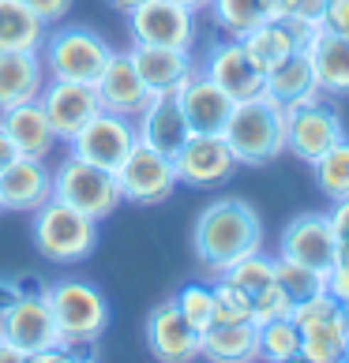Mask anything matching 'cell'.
<instances>
[{"mask_svg": "<svg viewBox=\"0 0 349 363\" xmlns=\"http://www.w3.org/2000/svg\"><path fill=\"white\" fill-rule=\"evenodd\" d=\"M0 213H4V206H0Z\"/></svg>", "mask_w": 349, "mask_h": 363, "instance_id": "obj_50", "label": "cell"}, {"mask_svg": "<svg viewBox=\"0 0 349 363\" xmlns=\"http://www.w3.org/2000/svg\"><path fill=\"white\" fill-rule=\"evenodd\" d=\"M136 135L143 146H151V150L173 157L188 143L192 135V128H188V120L181 113V101L177 94H154L151 101L143 105V113L136 120Z\"/></svg>", "mask_w": 349, "mask_h": 363, "instance_id": "obj_18", "label": "cell"}, {"mask_svg": "<svg viewBox=\"0 0 349 363\" xmlns=\"http://www.w3.org/2000/svg\"><path fill=\"white\" fill-rule=\"evenodd\" d=\"M42 64L49 79H72V83H98L105 64L113 60V49L102 34L87 26H60L57 34H45Z\"/></svg>", "mask_w": 349, "mask_h": 363, "instance_id": "obj_5", "label": "cell"}, {"mask_svg": "<svg viewBox=\"0 0 349 363\" xmlns=\"http://www.w3.org/2000/svg\"><path fill=\"white\" fill-rule=\"evenodd\" d=\"M278 255L293 262H304V266H316V270H327L342 255V247H338V236H334L327 213H301V218H293L286 225Z\"/></svg>", "mask_w": 349, "mask_h": 363, "instance_id": "obj_15", "label": "cell"}, {"mask_svg": "<svg viewBox=\"0 0 349 363\" xmlns=\"http://www.w3.org/2000/svg\"><path fill=\"white\" fill-rule=\"evenodd\" d=\"M192 247H195V259L210 274H222L237 259L263 251V221L245 199H218L199 213Z\"/></svg>", "mask_w": 349, "mask_h": 363, "instance_id": "obj_1", "label": "cell"}, {"mask_svg": "<svg viewBox=\"0 0 349 363\" xmlns=\"http://www.w3.org/2000/svg\"><path fill=\"white\" fill-rule=\"evenodd\" d=\"M26 356L19 352V348L16 345H11V341H4V337H0V363H23Z\"/></svg>", "mask_w": 349, "mask_h": 363, "instance_id": "obj_45", "label": "cell"}, {"mask_svg": "<svg viewBox=\"0 0 349 363\" xmlns=\"http://www.w3.org/2000/svg\"><path fill=\"white\" fill-rule=\"evenodd\" d=\"M53 199L90 213L94 221H105L120 203H124L113 172L90 165V161L75 157V154H68L60 161V169L53 172Z\"/></svg>", "mask_w": 349, "mask_h": 363, "instance_id": "obj_6", "label": "cell"}, {"mask_svg": "<svg viewBox=\"0 0 349 363\" xmlns=\"http://www.w3.org/2000/svg\"><path fill=\"white\" fill-rule=\"evenodd\" d=\"M304 52H308V60H312L319 94H327V98H345L349 94V38L319 26Z\"/></svg>", "mask_w": 349, "mask_h": 363, "instance_id": "obj_24", "label": "cell"}, {"mask_svg": "<svg viewBox=\"0 0 349 363\" xmlns=\"http://www.w3.org/2000/svg\"><path fill=\"white\" fill-rule=\"evenodd\" d=\"M199 356L214 363H245L259 359V330L256 322H214L199 337Z\"/></svg>", "mask_w": 349, "mask_h": 363, "instance_id": "obj_26", "label": "cell"}, {"mask_svg": "<svg viewBox=\"0 0 349 363\" xmlns=\"http://www.w3.org/2000/svg\"><path fill=\"white\" fill-rule=\"evenodd\" d=\"M131 64L143 79V86L154 94H177L184 86V79L195 72L192 49H162V45H131L128 49Z\"/></svg>", "mask_w": 349, "mask_h": 363, "instance_id": "obj_20", "label": "cell"}, {"mask_svg": "<svg viewBox=\"0 0 349 363\" xmlns=\"http://www.w3.org/2000/svg\"><path fill=\"white\" fill-rule=\"evenodd\" d=\"M16 157H19L16 143H11V139H8V131L0 128V169H4V165H11V161H16Z\"/></svg>", "mask_w": 349, "mask_h": 363, "instance_id": "obj_43", "label": "cell"}, {"mask_svg": "<svg viewBox=\"0 0 349 363\" xmlns=\"http://www.w3.org/2000/svg\"><path fill=\"white\" fill-rule=\"evenodd\" d=\"M34 244L49 262H79L98 244V221L60 199L34 210Z\"/></svg>", "mask_w": 349, "mask_h": 363, "instance_id": "obj_4", "label": "cell"}, {"mask_svg": "<svg viewBox=\"0 0 349 363\" xmlns=\"http://www.w3.org/2000/svg\"><path fill=\"white\" fill-rule=\"evenodd\" d=\"M331 228L334 236H338V247L349 255V199H342V203H331Z\"/></svg>", "mask_w": 349, "mask_h": 363, "instance_id": "obj_41", "label": "cell"}, {"mask_svg": "<svg viewBox=\"0 0 349 363\" xmlns=\"http://www.w3.org/2000/svg\"><path fill=\"white\" fill-rule=\"evenodd\" d=\"M345 341H349V326H345L342 311H334L323 322H308V326H301V359L338 363L345 359Z\"/></svg>", "mask_w": 349, "mask_h": 363, "instance_id": "obj_28", "label": "cell"}, {"mask_svg": "<svg viewBox=\"0 0 349 363\" xmlns=\"http://www.w3.org/2000/svg\"><path fill=\"white\" fill-rule=\"evenodd\" d=\"M259 330V356L271 359V363H289V359H301V330L293 318H274V322H263Z\"/></svg>", "mask_w": 349, "mask_h": 363, "instance_id": "obj_32", "label": "cell"}, {"mask_svg": "<svg viewBox=\"0 0 349 363\" xmlns=\"http://www.w3.org/2000/svg\"><path fill=\"white\" fill-rule=\"evenodd\" d=\"M45 23L26 0H0V52H42Z\"/></svg>", "mask_w": 349, "mask_h": 363, "instance_id": "obj_27", "label": "cell"}, {"mask_svg": "<svg viewBox=\"0 0 349 363\" xmlns=\"http://www.w3.org/2000/svg\"><path fill=\"white\" fill-rule=\"evenodd\" d=\"M42 52H0V109L34 101L45 86Z\"/></svg>", "mask_w": 349, "mask_h": 363, "instance_id": "obj_25", "label": "cell"}, {"mask_svg": "<svg viewBox=\"0 0 349 363\" xmlns=\"http://www.w3.org/2000/svg\"><path fill=\"white\" fill-rule=\"evenodd\" d=\"M38 101H42L57 139H64V143H68L94 113H102V98H98V90H94V83H72V79H49L42 86V94H38Z\"/></svg>", "mask_w": 349, "mask_h": 363, "instance_id": "obj_13", "label": "cell"}, {"mask_svg": "<svg viewBox=\"0 0 349 363\" xmlns=\"http://www.w3.org/2000/svg\"><path fill=\"white\" fill-rule=\"evenodd\" d=\"M94 90L102 98V109L120 113V116H139L143 105L151 101V90L143 86V79H139L128 52H113V60L105 64V72L98 75Z\"/></svg>", "mask_w": 349, "mask_h": 363, "instance_id": "obj_21", "label": "cell"}, {"mask_svg": "<svg viewBox=\"0 0 349 363\" xmlns=\"http://www.w3.org/2000/svg\"><path fill=\"white\" fill-rule=\"evenodd\" d=\"M237 42L248 49V57L256 60V68L263 75L271 72V68H278L289 52H297V45H293V38H289V30H286V23H281V19L259 23L256 30H248L245 38H237Z\"/></svg>", "mask_w": 349, "mask_h": 363, "instance_id": "obj_29", "label": "cell"}, {"mask_svg": "<svg viewBox=\"0 0 349 363\" xmlns=\"http://www.w3.org/2000/svg\"><path fill=\"white\" fill-rule=\"evenodd\" d=\"M68 143H72L75 157H83V161H90V165H98V169L117 172V165L131 154V146L139 143V135H136L131 116L102 109V113H94Z\"/></svg>", "mask_w": 349, "mask_h": 363, "instance_id": "obj_9", "label": "cell"}, {"mask_svg": "<svg viewBox=\"0 0 349 363\" xmlns=\"http://www.w3.org/2000/svg\"><path fill=\"white\" fill-rule=\"evenodd\" d=\"M199 72H203L210 83H218L233 101L259 98L263 83H267V75L256 68V60L248 57V49L240 45L237 38H230V42H222V45H214L210 57H207V64H203Z\"/></svg>", "mask_w": 349, "mask_h": 363, "instance_id": "obj_16", "label": "cell"}, {"mask_svg": "<svg viewBox=\"0 0 349 363\" xmlns=\"http://www.w3.org/2000/svg\"><path fill=\"white\" fill-rule=\"evenodd\" d=\"M0 128L8 131V139L16 143V150L26 154V157H42L45 161L49 150L60 143L38 98L23 101V105H11V109H0Z\"/></svg>", "mask_w": 349, "mask_h": 363, "instance_id": "obj_22", "label": "cell"}, {"mask_svg": "<svg viewBox=\"0 0 349 363\" xmlns=\"http://www.w3.org/2000/svg\"><path fill=\"white\" fill-rule=\"evenodd\" d=\"M131 45L192 49L195 45V11L177 0H146L128 11Z\"/></svg>", "mask_w": 349, "mask_h": 363, "instance_id": "obj_8", "label": "cell"}, {"mask_svg": "<svg viewBox=\"0 0 349 363\" xmlns=\"http://www.w3.org/2000/svg\"><path fill=\"white\" fill-rule=\"evenodd\" d=\"M267 19H286L289 16V0H263Z\"/></svg>", "mask_w": 349, "mask_h": 363, "instance_id": "obj_44", "label": "cell"}, {"mask_svg": "<svg viewBox=\"0 0 349 363\" xmlns=\"http://www.w3.org/2000/svg\"><path fill=\"white\" fill-rule=\"evenodd\" d=\"M173 303L181 307V315L192 322L199 333H203L210 322H214V292H210V285H203V281H192V285H184Z\"/></svg>", "mask_w": 349, "mask_h": 363, "instance_id": "obj_36", "label": "cell"}, {"mask_svg": "<svg viewBox=\"0 0 349 363\" xmlns=\"http://www.w3.org/2000/svg\"><path fill=\"white\" fill-rule=\"evenodd\" d=\"M345 359H349V341H345Z\"/></svg>", "mask_w": 349, "mask_h": 363, "instance_id": "obj_49", "label": "cell"}, {"mask_svg": "<svg viewBox=\"0 0 349 363\" xmlns=\"http://www.w3.org/2000/svg\"><path fill=\"white\" fill-rule=\"evenodd\" d=\"M210 292H214V322H252V296L245 289H237L230 277L218 274Z\"/></svg>", "mask_w": 349, "mask_h": 363, "instance_id": "obj_34", "label": "cell"}, {"mask_svg": "<svg viewBox=\"0 0 349 363\" xmlns=\"http://www.w3.org/2000/svg\"><path fill=\"white\" fill-rule=\"evenodd\" d=\"M117 187H120V199L131 206H158L177 191V165L173 157L151 150V146L136 143L131 154L117 165Z\"/></svg>", "mask_w": 349, "mask_h": 363, "instance_id": "obj_7", "label": "cell"}, {"mask_svg": "<svg viewBox=\"0 0 349 363\" xmlns=\"http://www.w3.org/2000/svg\"><path fill=\"white\" fill-rule=\"evenodd\" d=\"M177 180L188 187H218L237 172V157L222 135H188V143L173 154Z\"/></svg>", "mask_w": 349, "mask_h": 363, "instance_id": "obj_12", "label": "cell"}, {"mask_svg": "<svg viewBox=\"0 0 349 363\" xmlns=\"http://www.w3.org/2000/svg\"><path fill=\"white\" fill-rule=\"evenodd\" d=\"M263 94L271 101H278L281 109H297V105H308V101H319V83H316V72H312V60L308 52L297 49L289 52L278 68L267 72V83H263Z\"/></svg>", "mask_w": 349, "mask_h": 363, "instance_id": "obj_23", "label": "cell"}, {"mask_svg": "<svg viewBox=\"0 0 349 363\" xmlns=\"http://www.w3.org/2000/svg\"><path fill=\"white\" fill-rule=\"evenodd\" d=\"M177 101H181V113L192 128V135H222L225 124H230V113H233V98L225 94L218 83H210L203 72H192L184 79V86L177 90Z\"/></svg>", "mask_w": 349, "mask_h": 363, "instance_id": "obj_14", "label": "cell"}, {"mask_svg": "<svg viewBox=\"0 0 349 363\" xmlns=\"http://www.w3.org/2000/svg\"><path fill=\"white\" fill-rule=\"evenodd\" d=\"M274 281L281 285V292H286L293 303L308 300V296L327 292V270H316V266H304V262L281 259V255L274 259Z\"/></svg>", "mask_w": 349, "mask_h": 363, "instance_id": "obj_31", "label": "cell"}, {"mask_svg": "<svg viewBox=\"0 0 349 363\" xmlns=\"http://www.w3.org/2000/svg\"><path fill=\"white\" fill-rule=\"evenodd\" d=\"M222 139L230 143L237 165H252V169L271 165V161L286 154V109L267 94L237 101Z\"/></svg>", "mask_w": 349, "mask_h": 363, "instance_id": "obj_2", "label": "cell"}, {"mask_svg": "<svg viewBox=\"0 0 349 363\" xmlns=\"http://www.w3.org/2000/svg\"><path fill=\"white\" fill-rule=\"evenodd\" d=\"M26 8H31V11H34V16L42 19L45 26H53V23L68 19V11H72V0H26Z\"/></svg>", "mask_w": 349, "mask_h": 363, "instance_id": "obj_39", "label": "cell"}, {"mask_svg": "<svg viewBox=\"0 0 349 363\" xmlns=\"http://www.w3.org/2000/svg\"><path fill=\"white\" fill-rule=\"evenodd\" d=\"M177 4L192 8V11H207V8H210V0H177Z\"/></svg>", "mask_w": 349, "mask_h": 363, "instance_id": "obj_47", "label": "cell"}, {"mask_svg": "<svg viewBox=\"0 0 349 363\" xmlns=\"http://www.w3.org/2000/svg\"><path fill=\"white\" fill-rule=\"evenodd\" d=\"M323 11H327V0H289V16H297V19L323 26Z\"/></svg>", "mask_w": 349, "mask_h": 363, "instance_id": "obj_42", "label": "cell"}, {"mask_svg": "<svg viewBox=\"0 0 349 363\" xmlns=\"http://www.w3.org/2000/svg\"><path fill=\"white\" fill-rule=\"evenodd\" d=\"M0 337L16 345L26 359H34L45 348L64 345L45 296H19V300L0 307Z\"/></svg>", "mask_w": 349, "mask_h": 363, "instance_id": "obj_10", "label": "cell"}, {"mask_svg": "<svg viewBox=\"0 0 349 363\" xmlns=\"http://www.w3.org/2000/svg\"><path fill=\"white\" fill-rule=\"evenodd\" d=\"M312 169H316L319 191H323L331 203H342V199H349V135L334 143L319 161H312Z\"/></svg>", "mask_w": 349, "mask_h": 363, "instance_id": "obj_30", "label": "cell"}, {"mask_svg": "<svg viewBox=\"0 0 349 363\" xmlns=\"http://www.w3.org/2000/svg\"><path fill=\"white\" fill-rule=\"evenodd\" d=\"M53 199V172L42 157L19 154L11 165L0 169V206L4 210H38Z\"/></svg>", "mask_w": 349, "mask_h": 363, "instance_id": "obj_19", "label": "cell"}, {"mask_svg": "<svg viewBox=\"0 0 349 363\" xmlns=\"http://www.w3.org/2000/svg\"><path fill=\"white\" fill-rule=\"evenodd\" d=\"M45 303L53 311V322L60 330V341L68 348H87L105 333V322H109V307H105L102 292L90 285V281H75L64 277L57 285H49Z\"/></svg>", "mask_w": 349, "mask_h": 363, "instance_id": "obj_3", "label": "cell"}, {"mask_svg": "<svg viewBox=\"0 0 349 363\" xmlns=\"http://www.w3.org/2000/svg\"><path fill=\"white\" fill-rule=\"evenodd\" d=\"M323 26L334 30V34H342V38H349V0H327Z\"/></svg>", "mask_w": 349, "mask_h": 363, "instance_id": "obj_40", "label": "cell"}, {"mask_svg": "<svg viewBox=\"0 0 349 363\" xmlns=\"http://www.w3.org/2000/svg\"><path fill=\"white\" fill-rule=\"evenodd\" d=\"M199 333L192 322L181 315L177 303H158L151 318H146V348H151L154 359H166V363H184V359H195L199 356Z\"/></svg>", "mask_w": 349, "mask_h": 363, "instance_id": "obj_17", "label": "cell"}, {"mask_svg": "<svg viewBox=\"0 0 349 363\" xmlns=\"http://www.w3.org/2000/svg\"><path fill=\"white\" fill-rule=\"evenodd\" d=\"M210 11L214 23L225 30V38H245L259 23H267L263 0H210Z\"/></svg>", "mask_w": 349, "mask_h": 363, "instance_id": "obj_33", "label": "cell"}, {"mask_svg": "<svg viewBox=\"0 0 349 363\" xmlns=\"http://www.w3.org/2000/svg\"><path fill=\"white\" fill-rule=\"evenodd\" d=\"M342 318H345V326H349V303H342Z\"/></svg>", "mask_w": 349, "mask_h": 363, "instance_id": "obj_48", "label": "cell"}, {"mask_svg": "<svg viewBox=\"0 0 349 363\" xmlns=\"http://www.w3.org/2000/svg\"><path fill=\"white\" fill-rule=\"evenodd\" d=\"M222 277H230L237 289H245L252 296V292H259L263 285L274 281V259H267L263 251H252L245 259H237L230 270H222Z\"/></svg>", "mask_w": 349, "mask_h": 363, "instance_id": "obj_35", "label": "cell"}, {"mask_svg": "<svg viewBox=\"0 0 349 363\" xmlns=\"http://www.w3.org/2000/svg\"><path fill=\"white\" fill-rule=\"evenodd\" d=\"M109 4H113L117 11H124V16H128L131 8H139V4H146V0H109Z\"/></svg>", "mask_w": 349, "mask_h": 363, "instance_id": "obj_46", "label": "cell"}, {"mask_svg": "<svg viewBox=\"0 0 349 363\" xmlns=\"http://www.w3.org/2000/svg\"><path fill=\"white\" fill-rule=\"evenodd\" d=\"M338 139H345L342 116L323 101H308L297 109H286V150L301 161H319Z\"/></svg>", "mask_w": 349, "mask_h": 363, "instance_id": "obj_11", "label": "cell"}, {"mask_svg": "<svg viewBox=\"0 0 349 363\" xmlns=\"http://www.w3.org/2000/svg\"><path fill=\"white\" fill-rule=\"evenodd\" d=\"M289 311H293V300L281 292L278 281L263 285L259 292H252V322H256V326L274 322V318H289Z\"/></svg>", "mask_w": 349, "mask_h": 363, "instance_id": "obj_37", "label": "cell"}, {"mask_svg": "<svg viewBox=\"0 0 349 363\" xmlns=\"http://www.w3.org/2000/svg\"><path fill=\"white\" fill-rule=\"evenodd\" d=\"M327 296H334L338 303H349V255L345 251L327 266Z\"/></svg>", "mask_w": 349, "mask_h": 363, "instance_id": "obj_38", "label": "cell"}]
</instances>
